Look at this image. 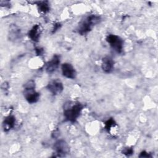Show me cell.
<instances>
[{
    "label": "cell",
    "instance_id": "obj_1",
    "mask_svg": "<svg viewBox=\"0 0 158 158\" xmlns=\"http://www.w3.org/2000/svg\"><path fill=\"white\" fill-rule=\"evenodd\" d=\"M101 20V17L99 15L94 14L88 15L78 24L77 27L78 33L81 35L87 34L92 30L93 27L99 23Z\"/></svg>",
    "mask_w": 158,
    "mask_h": 158
},
{
    "label": "cell",
    "instance_id": "obj_2",
    "mask_svg": "<svg viewBox=\"0 0 158 158\" xmlns=\"http://www.w3.org/2000/svg\"><path fill=\"white\" fill-rule=\"evenodd\" d=\"M65 104L64 109V115L66 120L70 122H75L79 117L83 106L80 102H75L74 104Z\"/></svg>",
    "mask_w": 158,
    "mask_h": 158
},
{
    "label": "cell",
    "instance_id": "obj_3",
    "mask_svg": "<svg viewBox=\"0 0 158 158\" xmlns=\"http://www.w3.org/2000/svg\"><path fill=\"white\" fill-rule=\"evenodd\" d=\"M23 96L30 104L35 103L39 100L40 94L35 90V83L33 80H29L25 84Z\"/></svg>",
    "mask_w": 158,
    "mask_h": 158
},
{
    "label": "cell",
    "instance_id": "obj_4",
    "mask_svg": "<svg viewBox=\"0 0 158 158\" xmlns=\"http://www.w3.org/2000/svg\"><path fill=\"white\" fill-rule=\"evenodd\" d=\"M106 41L115 52L118 54L122 53L123 49V41L120 36L110 34L106 37Z\"/></svg>",
    "mask_w": 158,
    "mask_h": 158
},
{
    "label": "cell",
    "instance_id": "obj_5",
    "mask_svg": "<svg viewBox=\"0 0 158 158\" xmlns=\"http://www.w3.org/2000/svg\"><path fill=\"white\" fill-rule=\"evenodd\" d=\"M56 156L54 157H63L69 152V146L64 139H59L55 142L53 146Z\"/></svg>",
    "mask_w": 158,
    "mask_h": 158
},
{
    "label": "cell",
    "instance_id": "obj_6",
    "mask_svg": "<svg viewBox=\"0 0 158 158\" xmlns=\"http://www.w3.org/2000/svg\"><path fill=\"white\" fill-rule=\"evenodd\" d=\"M46 88L53 95H57L62 92L64 89V86L60 80L54 79L51 80L48 83Z\"/></svg>",
    "mask_w": 158,
    "mask_h": 158
},
{
    "label": "cell",
    "instance_id": "obj_7",
    "mask_svg": "<svg viewBox=\"0 0 158 158\" xmlns=\"http://www.w3.org/2000/svg\"><path fill=\"white\" fill-rule=\"evenodd\" d=\"M63 76L69 79H75L77 76V72L73 66L70 63H64L61 66Z\"/></svg>",
    "mask_w": 158,
    "mask_h": 158
},
{
    "label": "cell",
    "instance_id": "obj_8",
    "mask_svg": "<svg viewBox=\"0 0 158 158\" xmlns=\"http://www.w3.org/2000/svg\"><path fill=\"white\" fill-rule=\"evenodd\" d=\"M60 56L59 55L55 54L53 56L52 59L48 62L46 65V71L48 73H51L55 72L60 64Z\"/></svg>",
    "mask_w": 158,
    "mask_h": 158
},
{
    "label": "cell",
    "instance_id": "obj_9",
    "mask_svg": "<svg viewBox=\"0 0 158 158\" xmlns=\"http://www.w3.org/2000/svg\"><path fill=\"white\" fill-rule=\"evenodd\" d=\"M114 67V61L112 57L109 56L104 57L102 60L101 68L106 73H110Z\"/></svg>",
    "mask_w": 158,
    "mask_h": 158
},
{
    "label": "cell",
    "instance_id": "obj_10",
    "mask_svg": "<svg viewBox=\"0 0 158 158\" xmlns=\"http://www.w3.org/2000/svg\"><path fill=\"white\" fill-rule=\"evenodd\" d=\"M41 33V29L40 25L38 24L35 25L31 30L28 31V37L34 42H38L40 38V35Z\"/></svg>",
    "mask_w": 158,
    "mask_h": 158
},
{
    "label": "cell",
    "instance_id": "obj_11",
    "mask_svg": "<svg viewBox=\"0 0 158 158\" xmlns=\"http://www.w3.org/2000/svg\"><path fill=\"white\" fill-rule=\"evenodd\" d=\"M15 124V118L12 115L6 117L2 122V128L6 132L9 131L13 128Z\"/></svg>",
    "mask_w": 158,
    "mask_h": 158
},
{
    "label": "cell",
    "instance_id": "obj_12",
    "mask_svg": "<svg viewBox=\"0 0 158 158\" xmlns=\"http://www.w3.org/2000/svg\"><path fill=\"white\" fill-rule=\"evenodd\" d=\"M9 38L11 41H15L21 38V32L20 29L15 25L10 27L9 31Z\"/></svg>",
    "mask_w": 158,
    "mask_h": 158
},
{
    "label": "cell",
    "instance_id": "obj_13",
    "mask_svg": "<svg viewBox=\"0 0 158 158\" xmlns=\"http://www.w3.org/2000/svg\"><path fill=\"white\" fill-rule=\"evenodd\" d=\"M36 5L38 10L43 13H47L49 11L50 7L48 1H38Z\"/></svg>",
    "mask_w": 158,
    "mask_h": 158
},
{
    "label": "cell",
    "instance_id": "obj_14",
    "mask_svg": "<svg viewBox=\"0 0 158 158\" xmlns=\"http://www.w3.org/2000/svg\"><path fill=\"white\" fill-rule=\"evenodd\" d=\"M116 125V122L112 118H110L104 123V128L107 131L109 132L112 127Z\"/></svg>",
    "mask_w": 158,
    "mask_h": 158
},
{
    "label": "cell",
    "instance_id": "obj_15",
    "mask_svg": "<svg viewBox=\"0 0 158 158\" xmlns=\"http://www.w3.org/2000/svg\"><path fill=\"white\" fill-rule=\"evenodd\" d=\"M122 153L127 156H130L133 154V149L130 147L124 148L122 151Z\"/></svg>",
    "mask_w": 158,
    "mask_h": 158
},
{
    "label": "cell",
    "instance_id": "obj_16",
    "mask_svg": "<svg viewBox=\"0 0 158 158\" xmlns=\"http://www.w3.org/2000/svg\"><path fill=\"white\" fill-rule=\"evenodd\" d=\"M139 157H151L152 156L151 155L150 153L147 152L145 151H143L140 152V154L139 155Z\"/></svg>",
    "mask_w": 158,
    "mask_h": 158
},
{
    "label": "cell",
    "instance_id": "obj_17",
    "mask_svg": "<svg viewBox=\"0 0 158 158\" xmlns=\"http://www.w3.org/2000/svg\"><path fill=\"white\" fill-rule=\"evenodd\" d=\"M35 52L38 56H42L44 53V49L42 48L37 47L35 48Z\"/></svg>",
    "mask_w": 158,
    "mask_h": 158
},
{
    "label": "cell",
    "instance_id": "obj_18",
    "mask_svg": "<svg viewBox=\"0 0 158 158\" xmlns=\"http://www.w3.org/2000/svg\"><path fill=\"white\" fill-rule=\"evenodd\" d=\"M61 27V24L59 23V22H57V23H55L54 24V27H53V28H52V33H55L57 30H58Z\"/></svg>",
    "mask_w": 158,
    "mask_h": 158
}]
</instances>
